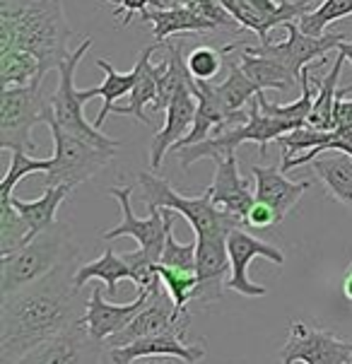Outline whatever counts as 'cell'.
<instances>
[{
  "label": "cell",
  "mask_w": 352,
  "mask_h": 364,
  "mask_svg": "<svg viewBox=\"0 0 352 364\" xmlns=\"http://www.w3.org/2000/svg\"><path fill=\"white\" fill-rule=\"evenodd\" d=\"M78 258L0 301V364H15L36 345L68 331L87 314L75 282Z\"/></svg>",
  "instance_id": "1"
},
{
  "label": "cell",
  "mask_w": 352,
  "mask_h": 364,
  "mask_svg": "<svg viewBox=\"0 0 352 364\" xmlns=\"http://www.w3.org/2000/svg\"><path fill=\"white\" fill-rule=\"evenodd\" d=\"M70 36L60 0H0V51L32 53L48 73L70 55Z\"/></svg>",
  "instance_id": "2"
},
{
  "label": "cell",
  "mask_w": 352,
  "mask_h": 364,
  "mask_svg": "<svg viewBox=\"0 0 352 364\" xmlns=\"http://www.w3.org/2000/svg\"><path fill=\"white\" fill-rule=\"evenodd\" d=\"M73 258H80V246L73 237L70 225L55 222L51 230L41 232L22 249L0 256V297H8L17 289L41 280Z\"/></svg>",
  "instance_id": "3"
},
{
  "label": "cell",
  "mask_w": 352,
  "mask_h": 364,
  "mask_svg": "<svg viewBox=\"0 0 352 364\" xmlns=\"http://www.w3.org/2000/svg\"><path fill=\"white\" fill-rule=\"evenodd\" d=\"M302 126H306V123L265 116L261 111L258 100H253L251 111H249V121L234 123V126H222L218 133L210 135V138L203 140V143L188 145V147H183V150H178V162H181L183 171H188V166L196 164L198 159H208V157L220 159L225 155H234L237 147L249 143V140H253V143L258 145V152L265 155V145H268L270 140L282 138L285 133L297 131V128H302Z\"/></svg>",
  "instance_id": "4"
},
{
  "label": "cell",
  "mask_w": 352,
  "mask_h": 364,
  "mask_svg": "<svg viewBox=\"0 0 352 364\" xmlns=\"http://www.w3.org/2000/svg\"><path fill=\"white\" fill-rule=\"evenodd\" d=\"M138 183L143 188L147 208H166L183 215L196 237H230L232 230L244 225L239 218L215 208L208 191H203V196H198V198H186V196L176 193L166 178L150 174V171L138 174Z\"/></svg>",
  "instance_id": "5"
},
{
  "label": "cell",
  "mask_w": 352,
  "mask_h": 364,
  "mask_svg": "<svg viewBox=\"0 0 352 364\" xmlns=\"http://www.w3.org/2000/svg\"><path fill=\"white\" fill-rule=\"evenodd\" d=\"M46 126L53 138V166L44 176V188L48 186H78V183L90 181L102 169H107L111 159L116 157L119 150H109V147L95 145L85 138L63 131L53 116H46Z\"/></svg>",
  "instance_id": "6"
},
{
  "label": "cell",
  "mask_w": 352,
  "mask_h": 364,
  "mask_svg": "<svg viewBox=\"0 0 352 364\" xmlns=\"http://www.w3.org/2000/svg\"><path fill=\"white\" fill-rule=\"evenodd\" d=\"M44 77L22 87H5L0 97V147L8 152L32 150V128L36 123H46L51 114V97L41 87Z\"/></svg>",
  "instance_id": "7"
},
{
  "label": "cell",
  "mask_w": 352,
  "mask_h": 364,
  "mask_svg": "<svg viewBox=\"0 0 352 364\" xmlns=\"http://www.w3.org/2000/svg\"><path fill=\"white\" fill-rule=\"evenodd\" d=\"M90 48H92V39H85L82 44L58 65V90H55V95L51 97V116L63 131L78 135V138L90 140V143H95V145L109 147V150H119L121 147L119 140L104 135L100 128H97L95 123H90L82 114L85 102L80 100V90L75 87V70Z\"/></svg>",
  "instance_id": "8"
},
{
  "label": "cell",
  "mask_w": 352,
  "mask_h": 364,
  "mask_svg": "<svg viewBox=\"0 0 352 364\" xmlns=\"http://www.w3.org/2000/svg\"><path fill=\"white\" fill-rule=\"evenodd\" d=\"M135 183H128L123 188H109V196H114L116 203L121 205V222L116 227H111L109 232L102 234L104 242L119 237H133L138 242V249L147 256V261L157 265L162 258L164 242H166V227H169L171 213L174 210L166 208H147V218H138L131 208Z\"/></svg>",
  "instance_id": "9"
},
{
  "label": "cell",
  "mask_w": 352,
  "mask_h": 364,
  "mask_svg": "<svg viewBox=\"0 0 352 364\" xmlns=\"http://www.w3.org/2000/svg\"><path fill=\"white\" fill-rule=\"evenodd\" d=\"M352 364V343L331 331L306 326L304 321L289 323L287 343L280 350V364Z\"/></svg>",
  "instance_id": "10"
},
{
  "label": "cell",
  "mask_w": 352,
  "mask_h": 364,
  "mask_svg": "<svg viewBox=\"0 0 352 364\" xmlns=\"http://www.w3.org/2000/svg\"><path fill=\"white\" fill-rule=\"evenodd\" d=\"M188 326H191V314L178 309L174 304V299L169 297V292H166L162 285L152 294L150 304H147L121 333L111 336L109 341L104 343V348L107 350L126 348V345L140 341V338L157 336V333H181V336H186Z\"/></svg>",
  "instance_id": "11"
},
{
  "label": "cell",
  "mask_w": 352,
  "mask_h": 364,
  "mask_svg": "<svg viewBox=\"0 0 352 364\" xmlns=\"http://www.w3.org/2000/svg\"><path fill=\"white\" fill-rule=\"evenodd\" d=\"M104 353H107L104 343L92 338L82 318L68 331L53 336L51 341L36 345L15 364H102Z\"/></svg>",
  "instance_id": "12"
},
{
  "label": "cell",
  "mask_w": 352,
  "mask_h": 364,
  "mask_svg": "<svg viewBox=\"0 0 352 364\" xmlns=\"http://www.w3.org/2000/svg\"><path fill=\"white\" fill-rule=\"evenodd\" d=\"M227 251H230V277H227V289L230 292H237L242 297H265L268 289L263 285H256V282L249 277V265L256 261V258H265V261H273L275 265L285 263V256L277 246L263 242V239L251 237L249 232H244L242 227L230 232L227 237Z\"/></svg>",
  "instance_id": "13"
},
{
  "label": "cell",
  "mask_w": 352,
  "mask_h": 364,
  "mask_svg": "<svg viewBox=\"0 0 352 364\" xmlns=\"http://www.w3.org/2000/svg\"><path fill=\"white\" fill-rule=\"evenodd\" d=\"M287 39L280 41V44H258V46H249L244 51L251 53H261L268 55V58L277 60L285 68L294 73L297 77H302V70L309 68L314 60L324 58L326 53L338 51V46L345 41L343 34H324V36H309L299 29L297 20L287 22Z\"/></svg>",
  "instance_id": "14"
},
{
  "label": "cell",
  "mask_w": 352,
  "mask_h": 364,
  "mask_svg": "<svg viewBox=\"0 0 352 364\" xmlns=\"http://www.w3.org/2000/svg\"><path fill=\"white\" fill-rule=\"evenodd\" d=\"M159 287H152V289L140 287L138 297L133 301H128V304H114V301H109L104 297L102 287L95 285L90 292V299H87V314H85V323H87V331L92 333V338L107 343L111 336L121 333L147 304H150L152 294L157 292Z\"/></svg>",
  "instance_id": "15"
},
{
  "label": "cell",
  "mask_w": 352,
  "mask_h": 364,
  "mask_svg": "<svg viewBox=\"0 0 352 364\" xmlns=\"http://www.w3.org/2000/svg\"><path fill=\"white\" fill-rule=\"evenodd\" d=\"M215 162H218V169H215L213 186L206 191L213 198L215 208H220L222 213H230L244 222L246 213H249L253 200H256V191H251V178H244L239 174L237 155H225L215 159Z\"/></svg>",
  "instance_id": "16"
},
{
  "label": "cell",
  "mask_w": 352,
  "mask_h": 364,
  "mask_svg": "<svg viewBox=\"0 0 352 364\" xmlns=\"http://www.w3.org/2000/svg\"><path fill=\"white\" fill-rule=\"evenodd\" d=\"M111 362L114 364H131L135 360H143V357H178V360L188 364H198L206 360V348L201 345H188L186 336L181 333H157V336L140 338L126 348H114L107 350Z\"/></svg>",
  "instance_id": "17"
},
{
  "label": "cell",
  "mask_w": 352,
  "mask_h": 364,
  "mask_svg": "<svg viewBox=\"0 0 352 364\" xmlns=\"http://www.w3.org/2000/svg\"><path fill=\"white\" fill-rule=\"evenodd\" d=\"M196 111H198V100L193 97L191 87L181 90L174 100H171V104L164 111L166 114L164 126L159 128L152 138V147H150V166L152 169H157V166L162 164L166 152L174 150V147L191 133L193 121H196Z\"/></svg>",
  "instance_id": "18"
},
{
  "label": "cell",
  "mask_w": 352,
  "mask_h": 364,
  "mask_svg": "<svg viewBox=\"0 0 352 364\" xmlns=\"http://www.w3.org/2000/svg\"><path fill=\"white\" fill-rule=\"evenodd\" d=\"M253 174V191H256V200L265 203L277 213V218L285 220V215L299 203L302 196L311 188V181H289L282 174L280 166H261L253 164L251 166Z\"/></svg>",
  "instance_id": "19"
},
{
  "label": "cell",
  "mask_w": 352,
  "mask_h": 364,
  "mask_svg": "<svg viewBox=\"0 0 352 364\" xmlns=\"http://www.w3.org/2000/svg\"><path fill=\"white\" fill-rule=\"evenodd\" d=\"M143 22L152 24V36H154V44H164L169 36L174 34H186V32H215L220 29L210 17H206L203 12L196 8L193 3L188 5H166V8H154L147 10L143 17Z\"/></svg>",
  "instance_id": "20"
},
{
  "label": "cell",
  "mask_w": 352,
  "mask_h": 364,
  "mask_svg": "<svg viewBox=\"0 0 352 364\" xmlns=\"http://www.w3.org/2000/svg\"><path fill=\"white\" fill-rule=\"evenodd\" d=\"M152 53H154V46H145L143 53L138 55V82L131 92V100H128L126 107H114L111 114H121V116H135L140 123L150 126V116L145 114L147 104H154L157 100V92H159V80L166 73V60L159 65L152 63Z\"/></svg>",
  "instance_id": "21"
},
{
  "label": "cell",
  "mask_w": 352,
  "mask_h": 364,
  "mask_svg": "<svg viewBox=\"0 0 352 364\" xmlns=\"http://www.w3.org/2000/svg\"><path fill=\"white\" fill-rule=\"evenodd\" d=\"M95 65L97 68H102L104 73H107V80H104L102 85H97V87H90V90H80V100L82 102H90L92 97H102L104 100V107L100 111V116L95 119V126L102 131V126H104V119L114 111V104L121 100V97H126V95H131L133 87H135V82H138V65L133 68V70H128V73H119L114 65L107 63L104 58H97L95 60Z\"/></svg>",
  "instance_id": "22"
},
{
  "label": "cell",
  "mask_w": 352,
  "mask_h": 364,
  "mask_svg": "<svg viewBox=\"0 0 352 364\" xmlns=\"http://www.w3.org/2000/svg\"><path fill=\"white\" fill-rule=\"evenodd\" d=\"M100 280L104 287H107L109 299H116V292H119V282L121 280H133L131 265L123 258V254H116L111 246L104 249V254L100 258L90 263H82L75 273V282L78 287L82 289L87 282Z\"/></svg>",
  "instance_id": "23"
},
{
  "label": "cell",
  "mask_w": 352,
  "mask_h": 364,
  "mask_svg": "<svg viewBox=\"0 0 352 364\" xmlns=\"http://www.w3.org/2000/svg\"><path fill=\"white\" fill-rule=\"evenodd\" d=\"M68 193H70L68 186H48L44 188V196L36 200H20L12 196V205L17 208V213L22 215V220L27 222V227H29L27 244L32 242L34 237H39L41 232L51 230L55 225V213H58L60 203L65 200Z\"/></svg>",
  "instance_id": "24"
},
{
  "label": "cell",
  "mask_w": 352,
  "mask_h": 364,
  "mask_svg": "<svg viewBox=\"0 0 352 364\" xmlns=\"http://www.w3.org/2000/svg\"><path fill=\"white\" fill-rule=\"evenodd\" d=\"M326 191L352 210V157L345 152H324L311 162Z\"/></svg>",
  "instance_id": "25"
},
{
  "label": "cell",
  "mask_w": 352,
  "mask_h": 364,
  "mask_svg": "<svg viewBox=\"0 0 352 364\" xmlns=\"http://www.w3.org/2000/svg\"><path fill=\"white\" fill-rule=\"evenodd\" d=\"M345 55L338 53L331 65V73L326 77H314L316 82V100H314L311 114H309L306 123L319 131H336V100H338V80H341Z\"/></svg>",
  "instance_id": "26"
},
{
  "label": "cell",
  "mask_w": 352,
  "mask_h": 364,
  "mask_svg": "<svg viewBox=\"0 0 352 364\" xmlns=\"http://www.w3.org/2000/svg\"><path fill=\"white\" fill-rule=\"evenodd\" d=\"M239 65H242V70L263 92L265 90L287 92V90H294L297 85H302V80L294 75L289 68H285L282 63H277V60H273V58H268V55L242 51V60H239Z\"/></svg>",
  "instance_id": "27"
},
{
  "label": "cell",
  "mask_w": 352,
  "mask_h": 364,
  "mask_svg": "<svg viewBox=\"0 0 352 364\" xmlns=\"http://www.w3.org/2000/svg\"><path fill=\"white\" fill-rule=\"evenodd\" d=\"M213 92H215V97H218V102L225 107L227 114L237 116L239 111H244L246 104H251L253 100H256V95H261L263 90L258 87L249 75H246V73L242 70V65L232 63L227 80L220 85H213Z\"/></svg>",
  "instance_id": "28"
},
{
  "label": "cell",
  "mask_w": 352,
  "mask_h": 364,
  "mask_svg": "<svg viewBox=\"0 0 352 364\" xmlns=\"http://www.w3.org/2000/svg\"><path fill=\"white\" fill-rule=\"evenodd\" d=\"M36 77H46L41 70V63L27 51H0V85L5 87H22V85L34 82Z\"/></svg>",
  "instance_id": "29"
},
{
  "label": "cell",
  "mask_w": 352,
  "mask_h": 364,
  "mask_svg": "<svg viewBox=\"0 0 352 364\" xmlns=\"http://www.w3.org/2000/svg\"><path fill=\"white\" fill-rule=\"evenodd\" d=\"M352 15V0H324L314 10H309L306 15H302L297 24L299 29L309 36H324L329 34V27L336 20Z\"/></svg>",
  "instance_id": "30"
},
{
  "label": "cell",
  "mask_w": 352,
  "mask_h": 364,
  "mask_svg": "<svg viewBox=\"0 0 352 364\" xmlns=\"http://www.w3.org/2000/svg\"><path fill=\"white\" fill-rule=\"evenodd\" d=\"M29 227L12 205V196L0 198V256H8L12 251L22 249L27 244Z\"/></svg>",
  "instance_id": "31"
},
{
  "label": "cell",
  "mask_w": 352,
  "mask_h": 364,
  "mask_svg": "<svg viewBox=\"0 0 352 364\" xmlns=\"http://www.w3.org/2000/svg\"><path fill=\"white\" fill-rule=\"evenodd\" d=\"M154 273L159 275L164 289L169 292V297L174 299V304L181 311H186L188 301L193 299L196 289H198V273L196 270H181V268H169V265L157 263L154 265Z\"/></svg>",
  "instance_id": "32"
},
{
  "label": "cell",
  "mask_w": 352,
  "mask_h": 364,
  "mask_svg": "<svg viewBox=\"0 0 352 364\" xmlns=\"http://www.w3.org/2000/svg\"><path fill=\"white\" fill-rule=\"evenodd\" d=\"M331 140H333V131H319V128H311L309 123L297 128V131H292V133H285L282 138L275 140V143L280 145V155H282L280 164H287L289 159L306 155L309 150L331 143Z\"/></svg>",
  "instance_id": "33"
},
{
  "label": "cell",
  "mask_w": 352,
  "mask_h": 364,
  "mask_svg": "<svg viewBox=\"0 0 352 364\" xmlns=\"http://www.w3.org/2000/svg\"><path fill=\"white\" fill-rule=\"evenodd\" d=\"M51 166H53L51 157H48V159H34V157H29L27 152L15 150V152H12L10 166H8V174H5L3 183H0V198H8V196H12V191H15V186L22 181L24 176L46 174Z\"/></svg>",
  "instance_id": "34"
},
{
  "label": "cell",
  "mask_w": 352,
  "mask_h": 364,
  "mask_svg": "<svg viewBox=\"0 0 352 364\" xmlns=\"http://www.w3.org/2000/svg\"><path fill=\"white\" fill-rule=\"evenodd\" d=\"M196 251H198V244L188 242V244H178L174 237V222L169 220V227H166V242H164V251L159 263L169 265V268H181V270H196ZM198 273V270H196Z\"/></svg>",
  "instance_id": "35"
},
{
  "label": "cell",
  "mask_w": 352,
  "mask_h": 364,
  "mask_svg": "<svg viewBox=\"0 0 352 364\" xmlns=\"http://www.w3.org/2000/svg\"><path fill=\"white\" fill-rule=\"evenodd\" d=\"M222 55H225L222 48L196 46L186 60L188 73L193 75V80H198V82H210V80L222 70Z\"/></svg>",
  "instance_id": "36"
},
{
  "label": "cell",
  "mask_w": 352,
  "mask_h": 364,
  "mask_svg": "<svg viewBox=\"0 0 352 364\" xmlns=\"http://www.w3.org/2000/svg\"><path fill=\"white\" fill-rule=\"evenodd\" d=\"M280 218H277V213L270 205H265V203L261 200H253V205L251 210L246 213V218H244V225H249V227H258V230H263V227H275V225H280Z\"/></svg>",
  "instance_id": "37"
},
{
  "label": "cell",
  "mask_w": 352,
  "mask_h": 364,
  "mask_svg": "<svg viewBox=\"0 0 352 364\" xmlns=\"http://www.w3.org/2000/svg\"><path fill=\"white\" fill-rule=\"evenodd\" d=\"M107 3L114 5V15L121 17V27H128L135 15H140V17L145 15L147 5H150L152 0H107Z\"/></svg>",
  "instance_id": "38"
},
{
  "label": "cell",
  "mask_w": 352,
  "mask_h": 364,
  "mask_svg": "<svg viewBox=\"0 0 352 364\" xmlns=\"http://www.w3.org/2000/svg\"><path fill=\"white\" fill-rule=\"evenodd\" d=\"M336 128H352V100H345L341 92L336 100Z\"/></svg>",
  "instance_id": "39"
},
{
  "label": "cell",
  "mask_w": 352,
  "mask_h": 364,
  "mask_svg": "<svg viewBox=\"0 0 352 364\" xmlns=\"http://www.w3.org/2000/svg\"><path fill=\"white\" fill-rule=\"evenodd\" d=\"M343 299H345V306L352 311V261L343 275Z\"/></svg>",
  "instance_id": "40"
},
{
  "label": "cell",
  "mask_w": 352,
  "mask_h": 364,
  "mask_svg": "<svg viewBox=\"0 0 352 364\" xmlns=\"http://www.w3.org/2000/svg\"><path fill=\"white\" fill-rule=\"evenodd\" d=\"M131 364H188V362H183V360H178V357H143V360H135Z\"/></svg>",
  "instance_id": "41"
},
{
  "label": "cell",
  "mask_w": 352,
  "mask_h": 364,
  "mask_svg": "<svg viewBox=\"0 0 352 364\" xmlns=\"http://www.w3.org/2000/svg\"><path fill=\"white\" fill-rule=\"evenodd\" d=\"M336 53H343L345 55V58H348L350 60V65H352V39L348 41V39H345L343 41V44L341 46H338V51Z\"/></svg>",
  "instance_id": "42"
}]
</instances>
